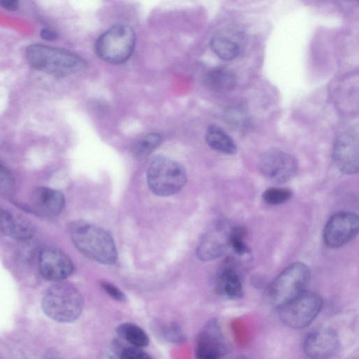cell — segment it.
I'll return each mask as SVG.
<instances>
[{
    "instance_id": "6da1fadb",
    "label": "cell",
    "mask_w": 359,
    "mask_h": 359,
    "mask_svg": "<svg viewBox=\"0 0 359 359\" xmlns=\"http://www.w3.org/2000/svg\"><path fill=\"white\" fill-rule=\"evenodd\" d=\"M73 243L88 258L103 264H112L117 259L114 241L108 231L95 224L76 222L69 228Z\"/></svg>"
},
{
    "instance_id": "7a4b0ae2",
    "label": "cell",
    "mask_w": 359,
    "mask_h": 359,
    "mask_svg": "<svg viewBox=\"0 0 359 359\" xmlns=\"http://www.w3.org/2000/svg\"><path fill=\"white\" fill-rule=\"evenodd\" d=\"M29 64L54 76H67L83 70L86 61L79 55L60 48L34 43L26 50Z\"/></svg>"
},
{
    "instance_id": "3957f363",
    "label": "cell",
    "mask_w": 359,
    "mask_h": 359,
    "mask_svg": "<svg viewBox=\"0 0 359 359\" xmlns=\"http://www.w3.org/2000/svg\"><path fill=\"white\" fill-rule=\"evenodd\" d=\"M83 305V297L77 288L62 280L48 287L42 299L44 313L60 323L76 320L82 313Z\"/></svg>"
},
{
    "instance_id": "277c9868",
    "label": "cell",
    "mask_w": 359,
    "mask_h": 359,
    "mask_svg": "<svg viewBox=\"0 0 359 359\" xmlns=\"http://www.w3.org/2000/svg\"><path fill=\"white\" fill-rule=\"evenodd\" d=\"M311 278L307 265L297 262L290 264L266 287L264 298L270 306L278 309L305 290Z\"/></svg>"
},
{
    "instance_id": "5b68a950",
    "label": "cell",
    "mask_w": 359,
    "mask_h": 359,
    "mask_svg": "<svg viewBox=\"0 0 359 359\" xmlns=\"http://www.w3.org/2000/svg\"><path fill=\"white\" fill-rule=\"evenodd\" d=\"M187 175L184 168L176 161L163 156L156 157L150 163L147 182L151 192L158 196H170L179 192L186 184Z\"/></svg>"
},
{
    "instance_id": "8992f818",
    "label": "cell",
    "mask_w": 359,
    "mask_h": 359,
    "mask_svg": "<svg viewBox=\"0 0 359 359\" xmlns=\"http://www.w3.org/2000/svg\"><path fill=\"white\" fill-rule=\"evenodd\" d=\"M135 42V34L131 27L116 25L97 38L94 49L96 55L103 61L120 65L130 57Z\"/></svg>"
},
{
    "instance_id": "52a82bcc",
    "label": "cell",
    "mask_w": 359,
    "mask_h": 359,
    "mask_svg": "<svg viewBox=\"0 0 359 359\" xmlns=\"http://www.w3.org/2000/svg\"><path fill=\"white\" fill-rule=\"evenodd\" d=\"M321 297L313 292L304 290L278 309L281 321L287 327L302 329L310 325L323 307Z\"/></svg>"
},
{
    "instance_id": "ba28073f",
    "label": "cell",
    "mask_w": 359,
    "mask_h": 359,
    "mask_svg": "<svg viewBox=\"0 0 359 359\" xmlns=\"http://www.w3.org/2000/svg\"><path fill=\"white\" fill-rule=\"evenodd\" d=\"M259 169L268 180L281 184L292 179L297 172L298 164L291 155L279 149H270L259 158Z\"/></svg>"
},
{
    "instance_id": "9c48e42d",
    "label": "cell",
    "mask_w": 359,
    "mask_h": 359,
    "mask_svg": "<svg viewBox=\"0 0 359 359\" xmlns=\"http://www.w3.org/2000/svg\"><path fill=\"white\" fill-rule=\"evenodd\" d=\"M358 216L351 212L333 215L323 229V240L330 248H338L352 241L358 233Z\"/></svg>"
},
{
    "instance_id": "30bf717a",
    "label": "cell",
    "mask_w": 359,
    "mask_h": 359,
    "mask_svg": "<svg viewBox=\"0 0 359 359\" xmlns=\"http://www.w3.org/2000/svg\"><path fill=\"white\" fill-rule=\"evenodd\" d=\"M228 351L229 344L219 322L215 318L208 320L196 338V357L201 359H217L225 355Z\"/></svg>"
},
{
    "instance_id": "8fae6325",
    "label": "cell",
    "mask_w": 359,
    "mask_h": 359,
    "mask_svg": "<svg viewBox=\"0 0 359 359\" xmlns=\"http://www.w3.org/2000/svg\"><path fill=\"white\" fill-rule=\"evenodd\" d=\"M232 226L217 222L210 227L201 237L197 246L196 255L202 261L216 259L229 248Z\"/></svg>"
},
{
    "instance_id": "7c38bea8",
    "label": "cell",
    "mask_w": 359,
    "mask_h": 359,
    "mask_svg": "<svg viewBox=\"0 0 359 359\" xmlns=\"http://www.w3.org/2000/svg\"><path fill=\"white\" fill-rule=\"evenodd\" d=\"M39 269L46 279L59 282L72 273L74 264L69 256L60 249L47 247L40 253Z\"/></svg>"
},
{
    "instance_id": "4fadbf2b",
    "label": "cell",
    "mask_w": 359,
    "mask_h": 359,
    "mask_svg": "<svg viewBox=\"0 0 359 359\" xmlns=\"http://www.w3.org/2000/svg\"><path fill=\"white\" fill-rule=\"evenodd\" d=\"M337 332L328 327H322L311 332L304 343L305 354L311 358L324 359L334 355L339 348Z\"/></svg>"
},
{
    "instance_id": "5bb4252c",
    "label": "cell",
    "mask_w": 359,
    "mask_h": 359,
    "mask_svg": "<svg viewBox=\"0 0 359 359\" xmlns=\"http://www.w3.org/2000/svg\"><path fill=\"white\" fill-rule=\"evenodd\" d=\"M336 166L343 173L353 175L358 172L359 147L357 135L344 133L337 140L334 151Z\"/></svg>"
},
{
    "instance_id": "9a60e30c",
    "label": "cell",
    "mask_w": 359,
    "mask_h": 359,
    "mask_svg": "<svg viewBox=\"0 0 359 359\" xmlns=\"http://www.w3.org/2000/svg\"><path fill=\"white\" fill-rule=\"evenodd\" d=\"M210 46L217 57L224 60H231L242 53L244 41L241 33L230 29H222L213 35Z\"/></svg>"
},
{
    "instance_id": "2e32d148",
    "label": "cell",
    "mask_w": 359,
    "mask_h": 359,
    "mask_svg": "<svg viewBox=\"0 0 359 359\" xmlns=\"http://www.w3.org/2000/svg\"><path fill=\"white\" fill-rule=\"evenodd\" d=\"M0 231L15 240H27L33 237L36 229L27 219L0 208Z\"/></svg>"
},
{
    "instance_id": "e0dca14e",
    "label": "cell",
    "mask_w": 359,
    "mask_h": 359,
    "mask_svg": "<svg viewBox=\"0 0 359 359\" xmlns=\"http://www.w3.org/2000/svg\"><path fill=\"white\" fill-rule=\"evenodd\" d=\"M32 203L39 212L48 216H56L65 206V197L60 191L39 187L33 193Z\"/></svg>"
},
{
    "instance_id": "ac0fdd59",
    "label": "cell",
    "mask_w": 359,
    "mask_h": 359,
    "mask_svg": "<svg viewBox=\"0 0 359 359\" xmlns=\"http://www.w3.org/2000/svg\"><path fill=\"white\" fill-rule=\"evenodd\" d=\"M217 287L221 294L229 299L241 298L244 292L239 274L232 265L227 263L219 272Z\"/></svg>"
},
{
    "instance_id": "d6986e66",
    "label": "cell",
    "mask_w": 359,
    "mask_h": 359,
    "mask_svg": "<svg viewBox=\"0 0 359 359\" xmlns=\"http://www.w3.org/2000/svg\"><path fill=\"white\" fill-rule=\"evenodd\" d=\"M207 88L214 91H229L236 85L233 72L226 67H217L209 71L205 76Z\"/></svg>"
},
{
    "instance_id": "ffe728a7",
    "label": "cell",
    "mask_w": 359,
    "mask_h": 359,
    "mask_svg": "<svg viewBox=\"0 0 359 359\" xmlns=\"http://www.w3.org/2000/svg\"><path fill=\"white\" fill-rule=\"evenodd\" d=\"M205 141L210 147L217 151L227 154H233L236 152L234 141L217 126L211 125L208 128Z\"/></svg>"
},
{
    "instance_id": "44dd1931",
    "label": "cell",
    "mask_w": 359,
    "mask_h": 359,
    "mask_svg": "<svg viewBox=\"0 0 359 359\" xmlns=\"http://www.w3.org/2000/svg\"><path fill=\"white\" fill-rule=\"evenodd\" d=\"M116 333L122 339L134 346L143 348L149 343L146 332L139 326L131 323H125L119 325Z\"/></svg>"
},
{
    "instance_id": "7402d4cb",
    "label": "cell",
    "mask_w": 359,
    "mask_h": 359,
    "mask_svg": "<svg viewBox=\"0 0 359 359\" xmlns=\"http://www.w3.org/2000/svg\"><path fill=\"white\" fill-rule=\"evenodd\" d=\"M162 137L158 133H151L141 137L134 145L133 155L142 159L152 153L161 143Z\"/></svg>"
},
{
    "instance_id": "603a6c76",
    "label": "cell",
    "mask_w": 359,
    "mask_h": 359,
    "mask_svg": "<svg viewBox=\"0 0 359 359\" xmlns=\"http://www.w3.org/2000/svg\"><path fill=\"white\" fill-rule=\"evenodd\" d=\"M292 196V192L289 189L271 187L264 191L262 198L269 205H276L288 201Z\"/></svg>"
},
{
    "instance_id": "cb8c5ba5",
    "label": "cell",
    "mask_w": 359,
    "mask_h": 359,
    "mask_svg": "<svg viewBox=\"0 0 359 359\" xmlns=\"http://www.w3.org/2000/svg\"><path fill=\"white\" fill-rule=\"evenodd\" d=\"M114 352L116 353L119 358L125 359H147L150 355L147 354L142 348L134 346L128 344L124 345L116 341L113 345Z\"/></svg>"
},
{
    "instance_id": "d4e9b609",
    "label": "cell",
    "mask_w": 359,
    "mask_h": 359,
    "mask_svg": "<svg viewBox=\"0 0 359 359\" xmlns=\"http://www.w3.org/2000/svg\"><path fill=\"white\" fill-rule=\"evenodd\" d=\"M245 236V230L243 227L239 226H232L229 239V247L238 255H243L248 252V248L244 241Z\"/></svg>"
},
{
    "instance_id": "484cf974",
    "label": "cell",
    "mask_w": 359,
    "mask_h": 359,
    "mask_svg": "<svg viewBox=\"0 0 359 359\" xmlns=\"http://www.w3.org/2000/svg\"><path fill=\"white\" fill-rule=\"evenodd\" d=\"M15 184L11 172L0 165V194L11 196L15 191Z\"/></svg>"
},
{
    "instance_id": "4316f807",
    "label": "cell",
    "mask_w": 359,
    "mask_h": 359,
    "mask_svg": "<svg viewBox=\"0 0 359 359\" xmlns=\"http://www.w3.org/2000/svg\"><path fill=\"white\" fill-rule=\"evenodd\" d=\"M163 338L172 343H181L184 341L185 336L181 328L177 324H169L161 329Z\"/></svg>"
},
{
    "instance_id": "83f0119b",
    "label": "cell",
    "mask_w": 359,
    "mask_h": 359,
    "mask_svg": "<svg viewBox=\"0 0 359 359\" xmlns=\"http://www.w3.org/2000/svg\"><path fill=\"white\" fill-rule=\"evenodd\" d=\"M102 288L114 299L118 302H125L126 297L124 293L116 285L105 280L100 283Z\"/></svg>"
},
{
    "instance_id": "f1b7e54d",
    "label": "cell",
    "mask_w": 359,
    "mask_h": 359,
    "mask_svg": "<svg viewBox=\"0 0 359 359\" xmlns=\"http://www.w3.org/2000/svg\"><path fill=\"white\" fill-rule=\"evenodd\" d=\"M40 35L42 39L46 41H53L57 39V33L49 28H43L40 32Z\"/></svg>"
},
{
    "instance_id": "f546056e",
    "label": "cell",
    "mask_w": 359,
    "mask_h": 359,
    "mask_svg": "<svg viewBox=\"0 0 359 359\" xmlns=\"http://www.w3.org/2000/svg\"><path fill=\"white\" fill-rule=\"evenodd\" d=\"M19 0H0V6L10 11L18 9Z\"/></svg>"
}]
</instances>
